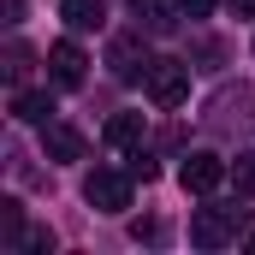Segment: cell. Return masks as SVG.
Returning <instances> with one entry per match:
<instances>
[{
  "mask_svg": "<svg viewBox=\"0 0 255 255\" xmlns=\"http://www.w3.org/2000/svg\"><path fill=\"white\" fill-rule=\"evenodd\" d=\"M130 12H136V30H154V36L178 24V18H172V12H178V0H130Z\"/></svg>",
  "mask_w": 255,
  "mask_h": 255,
  "instance_id": "cell-8",
  "label": "cell"
},
{
  "mask_svg": "<svg viewBox=\"0 0 255 255\" xmlns=\"http://www.w3.org/2000/svg\"><path fill=\"white\" fill-rule=\"evenodd\" d=\"M130 178H142V184H148V178H154V160H148V154H130Z\"/></svg>",
  "mask_w": 255,
  "mask_h": 255,
  "instance_id": "cell-15",
  "label": "cell"
},
{
  "mask_svg": "<svg viewBox=\"0 0 255 255\" xmlns=\"http://www.w3.org/2000/svg\"><path fill=\"white\" fill-rule=\"evenodd\" d=\"M83 202H89L95 214H125V208H130V178L101 166V172H89V178H83Z\"/></svg>",
  "mask_w": 255,
  "mask_h": 255,
  "instance_id": "cell-3",
  "label": "cell"
},
{
  "mask_svg": "<svg viewBox=\"0 0 255 255\" xmlns=\"http://www.w3.org/2000/svg\"><path fill=\"white\" fill-rule=\"evenodd\" d=\"M232 184H238V196L255 202V154H238V160H232Z\"/></svg>",
  "mask_w": 255,
  "mask_h": 255,
  "instance_id": "cell-13",
  "label": "cell"
},
{
  "mask_svg": "<svg viewBox=\"0 0 255 255\" xmlns=\"http://www.w3.org/2000/svg\"><path fill=\"white\" fill-rule=\"evenodd\" d=\"M226 6H232L238 18H255V0H226Z\"/></svg>",
  "mask_w": 255,
  "mask_h": 255,
  "instance_id": "cell-17",
  "label": "cell"
},
{
  "mask_svg": "<svg viewBox=\"0 0 255 255\" xmlns=\"http://www.w3.org/2000/svg\"><path fill=\"white\" fill-rule=\"evenodd\" d=\"M178 12H184V18H208V12H214V0H178Z\"/></svg>",
  "mask_w": 255,
  "mask_h": 255,
  "instance_id": "cell-16",
  "label": "cell"
},
{
  "mask_svg": "<svg viewBox=\"0 0 255 255\" xmlns=\"http://www.w3.org/2000/svg\"><path fill=\"white\" fill-rule=\"evenodd\" d=\"M24 71H30V48H12V54H6V77L24 83Z\"/></svg>",
  "mask_w": 255,
  "mask_h": 255,
  "instance_id": "cell-14",
  "label": "cell"
},
{
  "mask_svg": "<svg viewBox=\"0 0 255 255\" xmlns=\"http://www.w3.org/2000/svg\"><path fill=\"white\" fill-rule=\"evenodd\" d=\"M226 178H232V166H226L220 154H190V160L178 166V184H184L190 196H214Z\"/></svg>",
  "mask_w": 255,
  "mask_h": 255,
  "instance_id": "cell-4",
  "label": "cell"
},
{
  "mask_svg": "<svg viewBox=\"0 0 255 255\" xmlns=\"http://www.w3.org/2000/svg\"><path fill=\"white\" fill-rule=\"evenodd\" d=\"M142 83H148V101L154 107H184L190 101V65L184 60H148Z\"/></svg>",
  "mask_w": 255,
  "mask_h": 255,
  "instance_id": "cell-2",
  "label": "cell"
},
{
  "mask_svg": "<svg viewBox=\"0 0 255 255\" xmlns=\"http://www.w3.org/2000/svg\"><path fill=\"white\" fill-rule=\"evenodd\" d=\"M12 113H18L24 125H48V113H54V101H48L42 89H18V95H12Z\"/></svg>",
  "mask_w": 255,
  "mask_h": 255,
  "instance_id": "cell-11",
  "label": "cell"
},
{
  "mask_svg": "<svg viewBox=\"0 0 255 255\" xmlns=\"http://www.w3.org/2000/svg\"><path fill=\"white\" fill-rule=\"evenodd\" d=\"M60 18L71 30H101V24H107V6H101V0H60Z\"/></svg>",
  "mask_w": 255,
  "mask_h": 255,
  "instance_id": "cell-10",
  "label": "cell"
},
{
  "mask_svg": "<svg viewBox=\"0 0 255 255\" xmlns=\"http://www.w3.org/2000/svg\"><path fill=\"white\" fill-rule=\"evenodd\" d=\"M0 238H6V250H24V208L18 202H0Z\"/></svg>",
  "mask_w": 255,
  "mask_h": 255,
  "instance_id": "cell-12",
  "label": "cell"
},
{
  "mask_svg": "<svg viewBox=\"0 0 255 255\" xmlns=\"http://www.w3.org/2000/svg\"><path fill=\"white\" fill-rule=\"evenodd\" d=\"M238 226H244V208L238 202H208V208L190 214V244L196 250H226L238 238Z\"/></svg>",
  "mask_w": 255,
  "mask_h": 255,
  "instance_id": "cell-1",
  "label": "cell"
},
{
  "mask_svg": "<svg viewBox=\"0 0 255 255\" xmlns=\"http://www.w3.org/2000/svg\"><path fill=\"white\" fill-rule=\"evenodd\" d=\"M107 65H113V77H142V71H148L142 30H136V36H113V48H107Z\"/></svg>",
  "mask_w": 255,
  "mask_h": 255,
  "instance_id": "cell-6",
  "label": "cell"
},
{
  "mask_svg": "<svg viewBox=\"0 0 255 255\" xmlns=\"http://www.w3.org/2000/svg\"><path fill=\"white\" fill-rule=\"evenodd\" d=\"M42 148H48V160H83V136L60 119H48L42 125Z\"/></svg>",
  "mask_w": 255,
  "mask_h": 255,
  "instance_id": "cell-7",
  "label": "cell"
},
{
  "mask_svg": "<svg viewBox=\"0 0 255 255\" xmlns=\"http://www.w3.org/2000/svg\"><path fill=\"white\" fill-rule=\"evenodd\" d=\"M83 71H89V60H83V48H77V42H54V48H48V77H54L60 89H77V83H83Z\"/></svg>",
  "mask_w": 255,
  "mask_h": 255,
  "instance_id": "cell-5",
  "label": "cell"
},
{
  "mask_svg": "<svg viewBox=\"0 0 255 255\" xmlns=\"http://www.w3.org/2000/svg\"><path fill=\"white\" fill-rule=\"evenodd\" d=\"M142 130H148L142 113H113V119H107V148H136Z\"/></svg>",
  "mask_w": 255,
  "mask_h": 255,
  "instance_id": "cell-9",
  "label": "cell"
}]
</instances>
